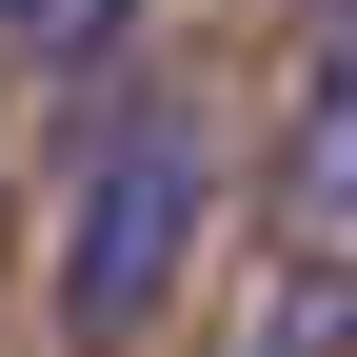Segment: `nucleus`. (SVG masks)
<instances>
[{"instance_id":"nucleus-2","label":"nucleus","mask_w":357,"mask_h":357,"mask_svg":"<svg viewBox=\"0 0 357 357\" xmlns=\"http://www.w3.org/2000/svg\"><path fill=\"white\" fill-rule=\"evenodd\" d=\"M258 199H278L298 258H357V60L298 79V119H278V159H258Z\"/></svg>"},{"instance_id":"nucleus-1","label":"nucleus","mask_w":357,"mask_h":357,"mask_svg":"<svg viewBox=\"0 0 357 357\" xmlns=\"http://www.w3.org/2000/svg\"><path fill=\"white\" fill-rule=\"evenodd\" d=\"M199 199H218L199 100H119L100 139H79V199H60V337H79V357L159 337L178 258H199Z\"/></svg>"},{"instance_id":"nucleus-3","label":"nucleus","mask_w":357,"mask_h":357,"mask_svg":"<svg viewBox=\"0 0 357 357\" xmlns=\"http://www.w3.org/2000/svg\"><path fill=\"white\" fill-rule=\"evenodd\" d=\"M0 40H20V60H100V40H119V0H20Z\"/></svg>"},{"instance_id":"nucleus-4","label":"nucleus","mask_w":357,"mask_h":357,"mask_svg":"<svg viewBox=\"0 0 357 357\" xmlns=\"http://www.w3.org/2000/svg\"><path fill=\"white\" fill-rule=\"evenodd\" d=\"M0 20H20V0H0Z\"/></svg>"}]
</instances>
